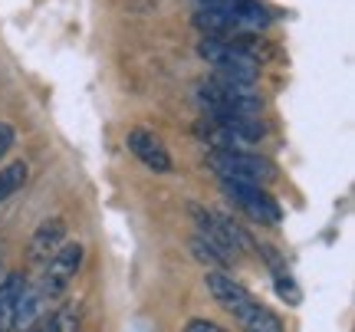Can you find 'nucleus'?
I'll return each mask as SVG.
<instances>
[{
  "instance_id": "obj_1",
  "label": "nucleus",
  "mask_w": 355,
  "mask_h": 332,
  "mask_svg": "<svg viewBox=\"0 0 355 332\" xmlns=\"http://www.w3.org/2000/svg\"><path fill=\"white\" fill-rule=\"evenodd\" d=\"M198 56L214 66L217 76L241 79V82H257L260 76V56L237 37H201Z\"/></svg>"
},
{
  "instance_id": "obj_2",
  "label": "nucleus",
  "mask_w": 355,
  "mask_h": 332,
  "mask_svg": "<svg viewBox=\"0 0 355 332\" xmlns=\"http://www.w3.org/2000/svg\"><path fill=\"white\" fill-rule=\"evenodd\" d=\"M204 165L214 171L220 181H234V184H257L266 188L270 181H277V165L270 158H260L254 152H207Z\"/></svg>"
},
{
  "instance_id": "obj_3",
  "label": "nucleus",
  "mask_w": 355,
  "mask_h": 332,
  "mask_svg": "<svg viewBox=\"0 0 355 332\" xmlns=\"http://www.w3.org/2000/svg\"><path fill=\"white\" fill-rule=\"evenodd\" d=\"M83 256H86V247L79 241H73V243H63V247L43 263L37 293L43 296L46 303H50V299H60V296L69 290V283L76 280L79 267H83Z\"/></svg>"
},
{
  "instance_id": "obj_4",
  "label": "nucleus",
  "mask_w": 355,
  "mask_h": 332,
  "mask_svg": "<svg viewBox=\"0 0 355 332\" xmlns=\"http://www.w3.org/2000/svg\"><path fill=\"white\" fill-rule=\"evenodd\" d=\"M220 188L227 194L230 204H237L250 220L263 224V227H277L283 220V211H279L277 198L266 191V188H257V184H234V181H220Z\"/></svg>"
},
{
  "instance_id": "obj_5",
  "label": "nucleus",
  "mask_w": 355,
  "mask_h": 332,
  "mask_svg": "<svg viewBox=\"0 0 355 332\" xmlns=\"http://www.w3.org/2000/svg\"><path fill=\"white\" fill-rule=\"evenodd\" d=\"M125 145H128V152L135 155L148 171H155V175H168V171L175 168L171 165V155H168V148H165V141L158 139L155 132H148V128H128Z\"/></svg>"
},
{
  "instance_id": "obj_6",
  "label": "nucleus",
  "mask_w": 355,
  "mask_h": 332,
  "mask_svg": "<svg viewBox=\"0 0 355 332\" xmlns=\"http://www.w3.org/2000/svg\"><path fill=\"white\" fill-rule=\"evenodd\" d=\"M63 243H66V220L63 218H46L37 230H33L30 243H26V260H30L33 267H43Z\"/></svg>"
},
{
  "instance_id": "obj_7",
  "label": "nucleus",
  "mask_w": 355,
  "mask_h": 332,
  "mask_svg": "<svg viewBox=\"0 0 355 332\" xmlns=\"http://www.w3.org/2000/svg\"><path fill=\"white\" fill-rule=\"evenodd\" d=\"M204 286H207V293L214 296L227 313H237L241 306H247V303L254 299L250 290H247L243 283H237L234 277H227L224 270H207V273H204Z\"/></svg>"
},
{
  "instance_id": "obj_8",
  "label": "nucleus",
  "mask_w": 355,
  "mask_h": 332,
  "mask_svg": "<svg viewBox=\"0 0 355 332\" xmlns=\"http://www.w3.org/2000/svg\"><path fill=\"white\" fill-rule=\"evenodd\" d=\"M230 316L241 322L243 332H283V320L270 306H263L260 299H250L247 306H241Z\"/></svg>"
},
{
  "instance_id": "obj_9",
  "label": "nucleus",
  "mask_w": 355,
  "mask_h": 332,
  "mask_svg": "<svg viewBox=\"0 0 355 332\" xmlns=\"http://www.w3.org/2000/svg\"><path fill=\"white\" fill-rule=\"evenodd\" d=\"M26 277L20 270H10L3 280H0V332H13V306L24 293Z\"/></svg>"
},
{
  "instance_id": "obj_10",
  "label": "nucleus",
  "mask_w": 355,
  "mask_h": 332,
  "mask_svg": "<svg viewBox=\"0 0 355 332\" xmlns=\"http://www.w3.org/2000/svg\"><path fill=\"white\" fill-rule=\"evenodd\" d=\"M43 306H46V299L37 293V286H30L26 283L24 293H20V299H17V306H13V329L26 332L33 322L43 316Z\"/></svg>"
},
{
  "instance_id": "obj_11",
  "label": "nucleus",
  "mask_w": 355,
  "mask_h": 332,
  "mask_svg": "<svg viewBox=\"0 0 355 332\" xmlns=\"http://www.w3.org/2000/svg\"><path fill=\"white\" fill-rule=\"evenodd\" d=\"M30 178V165L26 161H10V165L0 168V204H7L13 194L20 191Z\"/></svg>"
},
{
  "instance_id": "obj_12",
  "label": "nucleus",
  "mask_w": 355,
  "mask_h": 332,
  "mask_svg": "<svg viewBox=\"0 0 355 332\" xmlns=\"http://www.w3.org/2000/svg\"><path fill=\"white\" fill-rule=\"evenodd\" d=\"M273 290H277V296L283 299V303H290V306H300V303H303V290H300V283L293 280L283 267L273 270Z\"/></svg>"
},
{
  "instance_id": "obj_13",
  "label": "nucleus",
  "mask_w": 355,
  "mask_h": 332,
  "mask_svg": "<svg viewBox=\"0 0 355 332\" xmlns=\"http://www.w3.org/2000/svg\"><path fill=\"white\" fill-rule=\"evenodd\" d=\"M13 145H17V128H13L7 119H0V161L10 155Z\"/></svg>"
},
{
  "instance_id": "obj_14",
  "label": "nucleus",
  "mask_w": 355,
  "mask_h": 332,
  "mask_svg": "<svg viewBox=\"0 0 355 332\" xmlns=\"http://www.w3.org/2000/svg\"><path fill=\"white\" fill-rule=\"evenodd\" d=\"M184 332H224V326H217V322H211V320H191L188 326H184Z\"/></svg>"
},
{
  "instance_id": "obj_15",
  "label": "nucleus",
  "mask_w": 355,
  "mask_h": 332,
  "mask_svg": "<svg viewBox=\"0 0 355 332\" xmlns=\"http://www.w3.org/2000/svg\"><path fill=\"white\" fill-rule=\"evenodd\" d=\"M26 332H53V322H50V313H43V316H40L37 322H33V326H30V329Z\"/></svg>"
},
{
  "instance_id": "obj_16",
  "label": "nucleus",
  "mask_w": 355,
  "mask_h": 332,
  "mask_svg": "<svg viewBox=\"0 0 355 332\" xmlns=\"http://www.w3.org/2000/svg\"><path fill=\"white\" fill-rule=\"evenodd\" d=\"M224 3H241V0H198V7H224Z\"/></svg>"
}]
</instances>
